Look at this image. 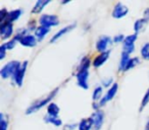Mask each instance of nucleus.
Wrapping results in <instances>:
<instances>
[{
    "label": "nucleus",
    "instance_id": "1",
    "mask_svg": "<svg viewBox=\"0 0 149 130\" xmlns=\"http://www.w3.org/2000/svg\"><path fill=\"white\" fill-rule=\"evenodd\" d=\"M92 65V61L88 56H84L78 66V71L76 73L77 77V83L81 89H89V76H90V67Z\"/></svg>",
    "mask_w": 149,
    "mask_h": 130
},
{
    "label": "nucleus",
    "instance_id": "2",
    "mask_svg": "<svg viewBox=\"0 0 149 130\" xmlns=\"http://www.w3.org/2000/svg\"><path fill=\"white\" fill-rule=\"evenodd\" d=\"M58 91H59L58 87L57 89H54L53 91H50L49 95H47L45 98H43V99H41V100H38L35 103H33L27 110H26V114H27V115H32V114L36 113V112L39 111L40 109H42V108L45 107V106L47 107L50 103H52V100L56 97V95L58 94Z\"/></svg>",
    "mask_w": 149,
    "mask_h": 130
},
{
    "label": "nucleus",
    "instance_id": "3",
    "mask_svg": "<svg viewBox=\"0 0 149 130\" xmlns=\"http://www.w3.org/2000/svg\"><path fill=\"white\" fill-rule=\"evenodd\" d=\"M22 63L17 60H13V61L7 62L2 66V68L0 69V75L4 79L6 78H13V76L15 74L17 69L21 67Z\"/></svg>",
    "mask_w": 149,
    "mask_h": 130
},
{
    "label": "nucleus",
    "instance_id": "4",
    "mask_svg": "<svg viewBox=\"0 0 149 130\" xmlns=\"http://www.w3.org/2000/svg\"><path fill=\"white\" fill-rule=\"evenodd\" d=\"M39 23L40 25H44L51 29L59 25V17L56 14H42L39 17Z\"/></svg>",
    "mask_w": 149,
    "mask_h": 130
},
{
    "label": "nucleus",
    "instance_id": "5",
    "mask_svg": "<svg viewBox=\"0 0 149 130\" xmlns=\"http://www.w3.org/2000/svg\"><path fill=\"white\" fill-rule=\"evenodd\" d=\"M138 39V35L136 34H131V35L126 36L125 41L123 43V52L131 55L135 51V43Z\"/></svg>",
    "mask_w": 149,
    "mask_h": 130
},
{
    "label": "nucleus",
    "instance_id": "6",
    "mask_svg": "<svg viewBox=\"0 0 149 130\" xmlns=\"http://www.w3.org/2000/svg\"><path fill=\"white\" fill-rule=\"evenodd\" d=\"M113 42V40L108 36H101L100 38H98V40L96 41L95 44V49L99 53H104V52L109 51L108 48L111 45V43Z\"/></svg>",
    "mask_w": 149,
    "mask_h": 130
},
{
    "label": "nucleus",
    "instance_id": "7",
    "mask_svg": "<svg viewBox=\"0 0 149 130\" xmlns=\"http://www.w3.org/2000/svg\"><path fill=\"white\" fill-rule=\"evenodd\" d=\"M28 64H29V62H28V61L22 62L21 67L17 69V71L15 72V74L13 76V83H15V85H17V87H22V85H23L24 78H25L26 72H27Z\"/></svg>",
    "mask_w": 149,
    "mask_h": 130
},
{
    "label": "nucleus",
    "instance_id": "8",
    "mask_svg": "<svg viewBox=\"0 0 149 130\" xmlns=\"http://www.w3.org/2000/svg\"><path fill=\"white\" fill-rule=\"evenodd\" d=\"M13 36V23L5 21V23H0V38H1L2 41H6V40L10 39Z\"/></svg>",
    "mask_w": 149,
    "mask_h": 130
},
{
    "label": "nucleus",
    "instance_id": "9",
    "mask_svg": "<svg viewBox=\"0 0 149 130\" xmlns=\"http://www.w3.org/2000/svg\"><path fill=\"white\" fill-rule=\"evenodd\" d=\"M91 118L93 120V130H100L104 124V119H105V114L101 109L94 111V113L91 115Z\"/></svg>",
    "mask_w": 149,
    "mask_h": 130
},
{
    "label": "nucleus",
    "instance_id": "10",
    "mask_svg": "<svg viewBox=\"0 0 149 130\" xmlns=\"http://www.w3.org/2000/svg\"><path fill=\"white\" fill-rule=\"evenodd\" d=\"M128 13H129L128 6H127V5H125L124 3H122V2H118L113 6L111 15H112V17H113V19H124V17H126Z\"/></svg>",
    "mask_w": 149,
    "mask_h": 130
},
{
    "label": "nucleus",
    "instance_id": "11",
    "mask_svg": "<svg viewBox=\"0 0 149 130\" xmlns=\"http://www.w3.org/2000/svg\"><path fill=\"white\" fill-rule=\"evenodd\" d=\"M118 85L116 83H114V85H112L111 87H109V89H107L106 94L103 96V98L101 99V101L99 102L100 107H103V106H105L106 104L108 103V102L111 101V100L116 96V94H118Z\"/></svg>",
    "mask_w": 149,
    "mask_h": 130
},
{
    "label": "nucleus",
    "instance_id": "12",
    "mask_svg": "<svg viewBox=\"0 0 149 130\" xmlns=\"http://www.w3.org/2000/svg\"><path fill=\"white\" fill-rule=\"evenodd\" d=\"M110 56V50L107 52H104V53H99L97 56H95V58L92 61V65L95 68H100L101 66H103L104 63L109 59Z\"/></svg>",
    "mask_w": 149,
    "mask_h": 130
},
{
    "label": "nucleus",
    "instance_id": "13",
    "mask_svg": "<svg viewBox=\"0 0 149 130\" xmlns=\"http://www.w3.org/2000/svg\"><path fill=\"white\" fill-rule=\"evenodd\" d=\"M74 28H76V23H72V25H66V27L62 28L61 30H59L57 33H55L53 36H52L51 40H50V43L53 44V43H55V42H57L58 40H59L61 37H63L64 35L70 33Z\"/></svg>",
    "mask_w": 149,
    "mask_h": 130
},
{
    "label": "nucleus",
    "instance_id": "14",
    "mask_svg": "<svg viewBox=\"0 0 149 130\" xmlns=\"http://www.w3.org/2000/svg\"><path fill=\"white\" fill-rule=\"evenodd\" d=\"M37 43H38L37 38L35 37V35H32V34H28L27 36H25V37L19 41V44H21L23 47H27V48L36 47Z\"/></svg>",
    "mask_w": 149,
    "mask_h": 130
},
{
    "label": "nucleus",
    "instance_id": "15",
    "mask_svg": "<svg viewBox=\"0 0 149 130\" xmlns=\"http://www.w3.org/2000/svg\"><path fill=\"white\" fill-rule=\"evenodd\" d=\"M50 30L51 29L44 27V25H38L37 29H36V31L34 32V35H35V37L37 38L38 42L43 41L44 38H45L46 36L50 33Z\"/></svg>",
    "mask_w": 149,
    "mask_h": 130
},
{
    "label": "nucleus",
    "instance_id": "16",
    "mask_svg": "<svg viewBox=\"0 0 149 130\" xmlns=\"http://www.w3.org/2000/svg\"><path fill=\"white\" fill-rule=\"evenodd\" d=\"M147 25H148V21L145 19H139L135 21L134 23V32L136 35H139V34L143 33L145 31V29L147 28Z\"/></svg>",
    "mask_w": 149,
    "mask_h": 130
},
{
    "label": "nucleus",
    "instance_id": "17",
    "mask_svg": "<svg viewBox=\"0 0 149 130\" xmlns=\"http://www.w3.org/2000/svg\"><path fill=\"white\" fill-rule=\"evenodd\" d=\"M50 2H51L50 0H38L37 2L35 3V5H34V7L32 8L31 12L33 14H39V13H41L43 11L46 5H48Z\"/></svg>",
    "mask_w": 149,
    "mask_h": 130
},
{
    "label": "nucleus",
    "instance_id": "18",
    "mask_svg": "<svg viewBox=\"0 0 149 130\" xmlns=\"http://www.w3.org/2000/svg\"><path fill=\"white\" fill-rule=\"evenodd\" d=\"M93 120L91 117L89 118H84L78 124V129L79 130H91L93 129Z\"/></svg>",
    "mask_w": 149,
    "mask_h": 130
},
{
    "label": "nucleus",
    "instance_id": "19",
    "mask_svg": "<svg viewBox=\"0 0 149 130\" xmlns=\"http://www.w3.org/2000/svg\"><path fill=\"white\" fill-rule=\"evenodd\" d=\"M22 14H23V9H21V8H17V9H13V10H10L8 13L7 21L13 23L15 21H19V19H21Z\"/></svg>",
    "mask_w": 149,
    "mask_h": 130
},
{
    "label": "nucleus",
    "instance_id": "20",
    "mask_svg": "<svg viewBox=\"0 0 149 130\" xmlns=\"http://www.w3.org/2000/svg\"><path fill=\"white\" fill-rule=\"evenodd\" d=\"M130 56L131 55H129V54L122 52V55H120V63H118V70H120V71L125 72L127 65H128L129 61H130V59H131Z\"/></svg>",
    "mask_w": 149,
    "mask_h": 130
},
{
    "label": "nucleus",
    "instance_id": "21",
    "mask_svg": "<svg viewBox=\"0 0 149 130\" xmlns=\"http://www.w3.org/2000/svg\"><path fill=\"white\" fill-rule=\"evenodd\" d=\"M60 109L58 107L57 104L55 103H50L49 105L47 106V115L51 116V117H56L58 118V115H59Z\"/></svg>",
    "mask_w": 149,
    "mask_h": 130
},
{
    "label": "nucleus",
    "instance_id": "22",
    "mask_svg": "<svg viewBox=\"0 0 149 130\" xmlns=\"http://www.w3.org/2000/svg\"><path fill=\"white\" fill-rule=\"evenodd\" d=\"M102 98H103V87H102V85L96 87L93 91V94H92L93 102H98V103H99Z\"/></svg>",
    "mask_w": 149,
    "mask_h": 130
},
{
    "label": "nucleus",
    "instance_id": "23",
    "mask_svg": "<svg viewBox=\"0 0 149 130\" xmlns=\"http://www.w3.org/2000/svg\"><path fill=\"white\" fill-rule=\"evenodd\" d=\"M44 122L47 124H52V125L56 126V127H59V126L62 125L61 119L56 118V117H51V116L47 115V114H46V116L44 117Z\"/></svg>",
    "mask_w": 149,
    "mask_h": 130
},
{
    "label": "nucleus",
    "instance_id": "24",
    "mask_svg": "<svg viewBox=\"0 0 149 130\" xmlns=\"http://www.w3.org/2000/svg\"><path fill=\"white\" fill-rule=\"evenodd\" d=\"M140 54H141V57H142L143 59L149 61V42L144 43L142 45L141 50H140Z\"/></svg>",
    "mask_w": 149,
    "mask_h": 130
},
{
    "label": "nucleus",
    "instance_id": "25",
    "mask_svg": "<svg viewBox=\"0 0 149 130\" xmlns=\"http://www.w3.org/2000/svg\"><path fill=\"white\" fill-rule=\"evenodd\" d=\"M139 64H140V58L139 57H132L130 59V61H129V63H128V65H127L126 70L125 71H128V70H130V69L135 68V67H136L137 65H139Z\"/></svg>",
    "mask_w": 149,
    "mask_h": 130
},
{
    "label": "nucleus",
    "instance_id": "26",
    "mask_svg": "<svg viewBox=\"0 0 149 130\" xmlns=\"http://www.w3.org/2000/svg\"><path fill=\"white\" fill-rule=\"evenodd\" d=\"M8 118L5 116L4 113L0 114V126H1V130H7L8 129Z\"/></svg>",
    "mask_w": 149,
    "mask_h": 130
},
{
    "label": "nucleus",
    "instance_id": "27",
    "mask_svg": "<svg viewBox=\"0 0 149 130\" xmlns=\"http://www.w3.org/2000/svg\"><path fill=\"white\" fill-rule=\"evenodd\" d=\"M17 42L15 41V39H11V40H9V41H7V42H4L2 45L4 46V48L7 50V51H10V50L15 49V47L17 46Z\"/></svg>",
    "mask_w": 149,
    "mask_h": 130
},
{
    "label": "nucleus",
    "instance_id": "28",
    "mask_svg": "<svg viewBox=\"0 0 149 130\" xmlns=\"http://www.w3.org/2000/svg\"><path fill=\"white\" fill-rule=\"evenodd\" d=\"M9 11L6 8H1L0 9V23H3L7 21V17H8Z\"/></svg>",
    "mask_w": 149,
    "mask_h": 130
},
{
    "label": "nucleus",
    "instance_id": "29",
    "mask_svg": "<svg viewBox=\"0 0 149 130\" xmlns=\"http://www.w3.org/2000/svg\"><path fill=\"white\" fill-rule=\"evenodd\" d=\"M149 104V89H147V91L145 93L144 97L142 98V102H141V106H140V111H142L145 107Z\"/></svg>",
    "mask_w": 149,
    "mask_h": 130
},
{
    "label": "nucleus",
    "instance_id": "30",
    "mask_svg": "<svg viewBox=\"0 0 149 130\" xmlns=\"http://www.w3.org/2000/svg\"><path fill=\"white\" fill-rule=\"evenodd\" d=\"M113 85H114V83H113V78H112V77H107V78H104L103 80H102V87H103L109 89V87H111Z\"/></svg>",
    "mask_w": 149,
    "mask_h": 130
},
{
    "label": "nucleus",
    "instance_id": "31",
    "mask_svg": "<svg viewBox=\"0 0 149 130\" xmlns=\"http://www.w3.org/2000/svg\"><path fill=\"white\" fill-rule=\"evenodd\" d=\"M125 36L123 35V34H118V35H116L113 37V43H116V44H120V43H124V41H125Z\"/></svg>",
    "mask_w": 149,
    "mask_h": 130
},
{
    "label": "nucleus",
    "instance_id": "32",
    "mask_svg": "<svg viewBox=\"0 0 149 130\" xmlns=\"http://www.w3.org/2000/svg\"><path fill=\"white\" fill-rule=\"evenodd\" d=\"M6 52H7V50L4 48V46L3 45L0 46V60H3L6 57Z\"/></svg>",
    "mask_w": 149,
    "mask_h": 130
},
{
    "label": "nucleus",
    "instance_id": "33",
    "mask_svg": "<svg viewBox=\"0 0 149 130\" xmlns=\"http://www.w3.org/2000/svg\"><path fill=\"white\" fill-rule=\"evenodd\" d=\"M76 127H78L77 124H74V123H72V124H66V125L64 126V130H74Z\"/></svg>",
    "mask_w": 149,
    "mask_h": 130
},
{
    "label": "nucleus",
    "instance_id": "34",
    "mask_svg": "<svg viewBox=\"0 0 149 130\" xmlns=\"http://www.w3.org/2000/svg\"><path fill=\"white\" fill-rule=\"evenodd\" d=\"M143 19H145L147 21H149V7L146 8L143 12Z\"/></svg>",
    "mask_w": 149,
    "mask_h": 130
},
{
    "label": "nucleus",
    "instance_id": "35",
    "mask_svg": "<svg viewBox=\"0 0 149 130\" xmlns=\"http://www.w3.org/2000/svg\"><path fill=\"white\" fill-rule=\"evenodd\" d=\"M144 130H149V118H148V120L146 121V124H145Z\"/></svg>",
    "mask_w": 149,
    "mask_h": 130
}]
</instances>
